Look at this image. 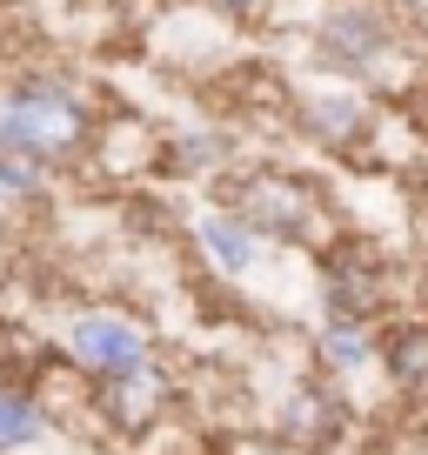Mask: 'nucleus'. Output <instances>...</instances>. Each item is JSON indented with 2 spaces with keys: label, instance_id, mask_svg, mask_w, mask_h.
Segmentation results:
<instances>
[{
  "label": "nucleus",
  "instance_id": "obj_1",
  "mask_svg": "<svg viewBox=\"0 0 428 455\" xmlns=\"http://www.w3.org/2000/svg\"><path fill=\"white\" fill-rule=\"evenodd\" d=\"M94 108L60 81H0V155H28L41 168L87 155Z\"/></svg>",
  "mask_w": 428,
  "mask_h": 455
},
{
  "label": "nucleus",
  "instance_id": "obj_2",
  "mask_svg": "<svg viewBox=\"0 0 428 455\" xmlns=\"http://www.w3.org/2000/svg\"><path fill=\"white\" fill-rule=\"evenodd\" d=\"M234 214H242L248 228H255L261 242H288V248H308L321 242V228H329V201H321V188L308 181V174L295 168H248L242 181H234Z\"/></svg>",
  "mask_w": 428,
  "mask_h": 455
},
{
  "label": "nucleus",
  "instance_id": "obj_3",
  "mask_svg": "<svg viewBox=\"0 0 428 455\" xmlns=\"http://www.w3.org/2000/svg\"><path fill=\"white\" fill-rule=\"evenodd\" d=\"M147 355H155V335L128 308H81L67 322V362L87 382H115V375L141 369Z\"/></svg>",
  "mask_w": 428,
  "mask_h": 455
},
{
  "label": "nucleus",
  "instance_id": "obj_4",
  "mask_svg": "<svg viewBox=\"0 0 428 455\" xmlns=\"http://www.w3.org/2000/svg\"><path fill=\"white\" fill-rule=\"evenodd\" d=\"M94 402H100V415H107V428H121V435H141V428H155L161 409L174 402V382H168V369L147 355L141 369L115 375V382H94Z\"/></svg>",
  "mask_w": 428,
  "mask_h": 455
},
{
  "label": "nucleus",
  "instance_id": "obj_5",
  "mask_svg": "<svg viewBox=\"0 0 428 455\" xmlns=\"http://www.w3.org/2000/svg\"><path fill=\"white\" fill-rule=\"evenodd\" d=\"M194 242H201V255H208L221 275H248V268H255V255H261V235L234 208H208L194 221Z\"/></svg>",
  "mask_w": 428,
  "mask_h": 455
},
{
  "label": "nucleus",
  "instance_id": "obj_6",
  "mask_svg": "<svg viewBox=\"0 0 428 455\" xmlns=\"http://www.w3.org/2000/svg\"><path fill=\"white\" fill-rule=\"evenodd\" d=\"M382 20L369 14V7H335L329 20H321V47H329V60H342V68H361V60L382 54Z\"/></svg>",
  "mask_w": 428,
  "mask_h": 455
},
{
  "label": "nucleus",
  "instance_id": "obj_7",
  "mask_svg": "<svg viewBox=\"0 0 428 455\" xmlns=\"http://www.w3.org/2000/svg\"><path fill=\"white\" fill-rule=\"evenodd\" d=\"M281 428H288V442H329L335 428H342V402L321 382H295V395H288V409H281Z\"/></svg>",
  "mask_w": 428,
  "mask_h": 455
},
{
  "label": "nucleus",
  "instance_id": "obj_8",
  "mask_svg": "<svg viewBox=\"0 0 428 455\" xmlns=\"http://www.w3.org/2000/svg\"><path fill=\"white\" fill-rule=\"evenodd\" d=\"M314 355H321V369L329 375H355L375 362V335L369 322H348V315H329L321 322V335H314Z\"/></svg>",
  "mask_w": 428,
  "mask_h": 455
},
{
  "label": "nucleus",
  "instance_id": "obj_9",
  "mask_svg": "<svg viewBox=\"0 0 428 455\" xmlns=\"http://www.w3.org/2000/svg\"><path fill=\"white\" fill-rule=\"evenodd\" d=\"M301 128L314 134V141H329V148H348L361 128H369V108L361 100H301Z\"/></svg>",
  "mask_w": 428,
  "mask_h": 455
},
{
  "label": "nucleus",
  "instance_id": "obj_10",
  "mask_svg": "<svg viewBox=\"0 0 428 455\" xmlns=\"http://www.w3.org/2000/svg\"><path fill=\"white\" fill-rule=\"evenodd\" d=\"M41 428H47L41 402H34L28 388H7V382H0V455L34 449V442H41Z\"/></svg>",
  "mask_w": 428,
  "mask_h": 455
},
{
  "label": "nucleus",
  "instance_id": "obj_11",
  "mask_svg": "<svg viewBox=\"0 0 428 455\" xmlns=\"http://www.w3.org/2000/svg\"><path fill=\"white\" fill-rule=\"evenodd\" d=\"M388 375H395V388H408V395L428 388V322H408L388 341Z\"/></svg>",
  "mask_w": 428,
  "mask_h": 455
},
{
  "label": "nucleus",
  "instance_id": "obj_12",
  "mask_svg": "<svg viewBox=\"0 0 428 455\" xmlns=\"http://www.w3.org/2000/svg\"><path fill=\"white\" fill-rule=\"evenodd\" d=\"M0 188H7V195H41L47 168H41V161H28V155H0Z\"/></svg>",
  "mask_w": 428,
  "mask_h": 455
},
{
  "label": "nucleus",
  "instance_id": "obj_13",
  "mask_svg": "<svg viewBox=\"0 0 428 455\" xmlns=\"http://www.w3.org/2000/svg\"><path fill=\"white\" fill-rule=\"evenodd\" d=\"M221 161V134H194V141H174V168H214Z\"/></svg>",
  "mask_w": 428,
  "mask_h": 455
},
{
  "label": "nucleus",
  "instance_id": "obj_14",
  "mask_svg": "<svg viewBox=\"0 0 428 455\" xmlns=\"http://www.w3.org/2000/svg\"><path fill=\"white\" fill-rule=\"evenodd\" d=\"M0 214H7V188H0Z\"/></svg>",
  "mask_w": 428,
  "mask_h": 455
}]
</instances>
